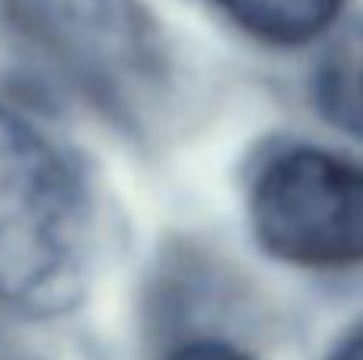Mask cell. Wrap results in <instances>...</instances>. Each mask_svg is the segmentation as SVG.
I'll return each mask as SVG.
<instances>
[{"instance_id": "277c9868", "label": "cell", "mask_w": 363, "mask_h": 360, "mask_svg": "<svg viewBox=\"0 0 363 360\" xmlns=\"http://www.w3.org/2000/svg\"><path fill=\"white\" fill-rule=\"evenodd\" d=\"M313 96L328 121L363 140V16L347 23L322 51Z\"/></svg>"}, {"instance_id": "6da1fadb", "label": "cell", "mask_w": 363, "mask_h": 360, "mask_svg": "<svg viewBox=\"0 0 363 360\" xmlns=\"http://www.w3.org/2000/svg\"><path fill=\"white\" fill-rule=\"evenodd\" d=\"M89 208L64 153L0 102V303L55 310L86 252Z\"/></svg>"}, {"instance_id": "7a4b0ae2", "label": "cell", "mask_w": 363, "mask_h": 360, "mask_svg": "<svg viewBox=\"0 0 363 360\" xmlns=\"http://www.w3.org/2000/svg\"><path fill=\"white\" fill-rule=\"evenodd\" d=\"M252 223L294 265L363 261V169L313 147L277 153L252 191Z\"/></svg>"}, {"instance_id": "8992f818", "label": "cell", "mask_w": 363, "mask_h": 360, "mask_svg": "<svg viewBox=\"0 0 363 360\" xmlns=\"http://www.w3.org/2000/svg\"><path fill=\"white\" fill-rule=\"evenodd\" d=\"M169 360H249V357L217 342H198V344H188V348L176 351Z\"/></svg>"}, {"instance_id": "5b68a950", "label": "cell", "mask_w": 363, "mask_h": 360, "mask_svg": "<svg viewBox=\"0 0 363 360\" xmlns=\"http://www.w3.org/2000/svg\"><path fill=\"white\" fill-rule=\"evenodd\" d=\"M245 32L274 45H300L335 23L341 0H213Z\"/></svg>"}, {"instance_id": "52a82bcc", "label": "cell", "mask_w": 363, "mask_h": 360, "mask_svg": "<svg viewBox=\"0 0 363 360\" xmlns=\"http://www.w3.org/2000/svg\"><path fill=\"white\" fill-rule=\"evenodd\" d=\"M332 360H363V332L360 335H354V338H347Z\"/></svg>"}, {"instance_id": "3957f363", "label": "cell", "mask_w": 363, "mask_h": 360, "mask_svg": "<svg viewBox=\"0 0 363 360\" xmlns=\"http://www.w3.org/2000/svg\"><path fill=\"white\" fill-rule=\"evenodd\" d=\"M4 10L32 48L106 106H128L157 74V32L140 0H4Z\"/></svg>"}]
</instances>
